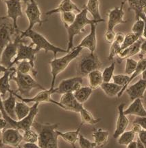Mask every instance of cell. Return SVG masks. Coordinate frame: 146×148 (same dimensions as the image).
I'll return each instance as SVG.
<instances>
[{"label":"cell","instance_id":"cell-4","mask_svg":"<svg viewBox=\"0 0 146 148\" xmlns=\"http://www.w3.org/2000/svg\"><path fill=\"white\" fill-rule=\"evenodd\" d=\"M19 34L21 38H29L31 39V44L40 50H45L46 53L48 52H52L54 54V58L56 57L58 53H67L68 52L67 50L52 44L43 35L33 29L29 30H25L23 31L19 30Z\"/></svg>","mask_w":146,"mask_h":148},{"label":"cell","instance_id":"cell-31","mask_svg":"<svg viewBox=\"0 0 146 148\" xmlns=\"http://www.w3.org/2000/svg\"><path fill=\"white\" fill-rule=\"evenodd\" d=\"M87 78L89 87L93 90L100 88L101 84L103 83L102 72L100 70H95L89 73L87 75Z\"/></svg>","mask_w":146,"mask_h":148},{"label":"cell","instance_id":"cell-40","mask_svg":"<svg viewBox=\"0 0 146 148\" xmlns=\"http://www.w3.org/2000/svg\"><path fill=\"white\" fill-rule=\"evenodd\" d=\"M139 38V36L133 33L132 32H131L130 33L127 34V35L124 37L123 42L121 44V50H122L125 49V48H128V47L131 46V45H132L134 43L136 42Z\"/></svg>","mask_w":146,"mask_h":148},{"label":"cell","instance_id":"cell-41","mask_svg":"<svg viewBox=\"0 0 146 148\" xmlns=\"http://www.w3.org/2000/svg\"><path fill=\"white\" fill-rule=\"evenodd\" d=\"M23 140L28 143H37L38 142V134L35 130L30 129L23 131L22 132Z\"/></svg>","mask_w":146,"mask_h":148},{"label":"cell","instance_id":"cell-2","mask_svg":"<svg viewBox=\"0 0 146 148\" xmlns=\"http://www.w3.org/2000/svg\"><path fill=\"white\" fill-rule=\"evenodd\" d=\"M88 10L84 8L81 10L78 14H77L75 17V21L73 23L69 26H66L67 32L68 35V43H67V50L68 52L73 48V39L74 37L77 35H80L81 32L84 31V28L86 26H90L92 23H99L104 22L105 20H95V19H90L88 18Z\"/></svg>","mask_w":146,"mask_h":148},{"label":"cell","instance_id":"cell-59","mask_svg":"<svg viewBox=\"0 0 146 148\" xmlns=\"http://www.w3.org/2000/svg\"><path fill=\"white\" fill-rule=\"evenodd\" d=\"M1 117H3V116H2V113H1V112L0 111V118H1Z\"/></svg>","mask_w":146,"mask_h":148},{"label":"cell","instance_id":"cell-28","mask_svg":"<svg viewBox=\"0 0 146 148\" xmlns=\"http://www.w3.org/2000/svg\"><path fill=\"white\" fill-rule=\"evenodd\" d=\"M15 98L16 97L12 92V90H10V91L9 92V96L8 98L2 100L3 106L5 112L8 116H10L14 120H16L15 114H14V108H15L16 104Z\"/></svg>","mask_w":146,"mask_h":148},{"label":"cell","instance_id":"cell-53","mask_svg":"<svg viewBox=\"0 0 146 148\" xmlns=\"http://www.w3.org/2000/svg\"><path fill=\"white\" fill-rule=\"evenodd\" d=\"M8 125V122L6 121V120L3 117L0 118V130H4L7 125Z\"/></svg>","mask_w":146,"mask_h":148},{"label":"cell","instance_id":"cell-33","mask_svg":"<svg viewBox=\"0 0 146 148\" xmlns=\"http://www.w3.org/2000/svg\"><path fill=\"white\" fill-rule=\"evenodd\" d=\"M85 8L88 12L93 16L95 20H102V17L100 10V1L99 0H88Z\"/></svg>","mask_w":146,"mask_h":148},{"label":"cell","instance_id":"cell-11","mask_svg":"<svg viewBox=\"0 0 146 148\" xmlns=\"http://www.w3.org/2000/svg\"><path fill=\"white\" fill-rule=\"evenodd\" d=\"M0 58L3 49L6 45L12 40V36L17 32L14 30L12 23H10L8 18L3 17L0 18Z\"/></svg>","mask_w":146,"mask_h":148},{"label":"cell","instance_id":"cell-21","mask_svg":"<svg viewBox=\"0 0 146 148\" xmlns=\"http://www.w3.org/2000/svg\"><path fill=\"white\" fill-rule=\"evenodd\" d=\"M145 40V38L140 37L136 42L134 43L132 45L130 46L125 49L121 50L120 55L117 57V59L119 62H122L124 59L127 58H130L133 56L138 55L140 52L141 46L142 43Z\"/></svg>","mask_w":146,"mask_h":148},{"label":"cell","instance_id":"cell-15","mask_svg":"<svg viewBox=\"0 0 146 148\" xmlns=\"http://www.w3.org/2000/svg\"><path fill=\"white\" fill-rule=\"evenodd\" d=\"M126 1L124 0L120 6H117L111 9L108 12L107 30H114V28L119 24L125 23L127 21L124 20V16L125 12L124 11V6Z\"/></svg>","mask_w":146,"mask_h":148},{"label":"cell","instance_id":"cell-42","mask_svg":"<svg viewBox=\"0 0 146 148\" xmlns=\"http://www.w3.org/2000/svg\"><path fill=\"white\" fill-rule=\"evenodd\" d=\"M115 69V63L112 62L109 66L104 68L103 72H102L103 82H110L111 81L112 77L114 75Z\"/></svg>","mask_w":146,"mask_h":148},{"label":"cell","instance_id":"cell-34","mask_svg":"<svg viewBox=\"0 0 146 148\" xmlns=\"http://www.w3.org/2000/svg\"><path fill=\"white\" fill-rule=\"evenodd\" d=\"M30 110V107L28 106V103L23 101H16L15 108H14L16 120L19 121L24 118L28 114Z\"/></svg>","mask_w":146,"mask_h":148},{"label":"cell","instance_id":"cell-57","mask_svg":"<svg viewBox=\"0 0 146 148\" xmlns=\"http://www.w3.org/2000/svg\"><path fill=\"white\" fill-rule=\"evenodd\" d=\"M145 74H146L145 70V71H143L141 74V79H145Z\"/></svg>","mask_w":146,"mask_h":148},{"label":"cell","instance_id":"cell-58","mask_svg":"<svg viewBox=\"0 0 146 148\" xmlns=\"http://www.w3.org/2000/svg\"><path fill=\"white\" fill-rule=\"evenodd\" d=\"M21 1H23V2H24L25 3H26L28 1V0H21Z\"/></svg>","mask_w":146,"mask_h":148},{"label":"cell","instance_id":"cell-9","mask_svg":"<svg viewBox=\"0 0 146 148\" xmlns=\"http://www.w3.org/2000/svg\"><path fill=\"white\" fill-rule=\"evenodd\" d=\"M12 92L13 93L14 97H17L19 99H20L21 101H23L26 103H50L54 104L56 106H58V107L61 108V105L60 103L56 101L55 100L52 99V95L54 93V88L50 89H45L42 90L39 93H37L35 97L32 98H26L21 95H17L14 90H12Z\"/></svg>","mask_w":146,"mask_h":148},{"label":"cell","instance_id":"cell-1","mask_svg":"<svg viewBox=\"0 0 146 148\" xmlns=\"http://www.w3.org/2000/svg\"><path fill=\"white\" fill-rule=\"evenodd\" d=\"M59 123H42L34 121L32 127L38 134L37 144L40 148L58 147V135L57 128Z\"/></svg>","mask_w":146,"mask_h":148},{"label":"cell","instance_id":"cell-18","mask_svg":"<svg viewBox=\"0 0 146 148\" xmlns=\"http://www.w3.org/2000/svg\"><path fill=\"white\" fill-rule=\"evenodd\" d=\"M125 107V103H122L119 105L117 108L118 110V116L117 119L116 125H115V130L113 133V137L114 138H117L122 133H123L127 129L128 126L130 123L129 119L127 118L126 114H124V110Z\"/></svg>","mask_w":146,"mask_h":148},{"label":"cell","instance_id":"cell-49","mask_svg":"<svg viewBox=\"0 0 146 148\" xmlns=\"http://www.w3.org/2000/svg\"><path fill=\"white\" fill-rule=\"evenodd\" d=\"M132 123L139 125L143 129L146 130V116H138L135 117Z\"/></svg>","mask_w":146,"mask_h":148},{"label":"cell","instance_id":"cell-16","mask_svg":"<svg viewBox=\"0 0 146 148\" xmlns=\"http://www.w3.org/2000/svg\"><path fill=\"white\" fill-rule=\"evenodd\" d=\"M39 106L38 103H34V105L30 107V110L28 114L24 118L19 121H17L16 129L20 130L21 132L32 127V124L35 121L36 116L39 113Z\"/></svg>","mask_w":146,"mask_h":148},{"label":"cell","instance_id":"cell-54","mask_svg":"<svg viewBox=\"0 0 146 148\" xmlns=\"http://www.w3.org/2000/svg\"><path fill=\"white\" fill-rule=\"evenodd\" d=\"M136 142V148H146L145 146L143 145V143L141 141L140 139L139 138H137Z\"/></svg>","mask_w":146,"mask_h":148},{"label":"cell","instance_id":"cell-60","mask_svg":"<svg viewBox=\"0 0 146 148\" xmlns=\"http://www.w3.org/2000/svg\"><path fill=\"white\" fill-rule=\"evenodd\" d=\"M2 1H6V0H2Z\"/></svg>","mask_w":146,"mask_h":148},{"label":"cell","instance_id":"cell-39","mask_svg":"<svg viewBox=\"0 0 146 148\" xmlns=\"http://www.w3.org/2000/svg\"><path fill=\"white\" fill-rule=\"evenodd\" d=\"M146 70V58H143V59H139V61H138L137 63V66H136V69L132 75H130L129 78V82L128 84L130 85L131 82H132L133 79L134 78H136V77H138L139 75H141L143 71H145Z\"/></svg>","mask_w":146,"mask_h":148},{"label":"cell","instance_id":"cell-20","mask_svg":"<svg viewBox=\"0 0 146 148\" xmlns=\"http://www.w3.org/2000/svg\"><path fill=\"white\" fill-rule=\"evenodd\" d=\"M146 88V80L140 79L138 82L131 86H128L126 89V92L128 94L131 101L135 99H141L144 97Z\"/></svg>","mask_w":146,"mask_h":148},{"label":"cell","instance_id":"cell-47","mask_svg":"<svg viewBox=\"0 0 146 148\" xmlns=\"http://www.w3.org/2000/svg\"><path fill=\"white\" fill-rule=\"evenodd\" d=\"M2 98H1V95H0V111L2 113L3 118H4L6 120V121L8 122V125L10 126V127H14L16 128V123H17V120H14L10 118V116H8L6 113V112L4 110V108H3V103H2Z\"/></svg>","mask_w":146,"mask_h":148},{"label":"cell","instance_id":"cell-38","mask_svg":"<svg viewBox=\"0 0 146 148\" xmlns=\"http://www.w3.org/2000/svg\"><path fill=\"white\" fill-rule=\"evenodd\" d=\"M145 21H144L141 19H139L138 20H136L135 23L133 24L131 32L139 35L140 37L145 38Z\"/></svg>","mask_w":146,"mask_h":148},{"label":"cell","instance_id":"cell-13","mask_svg":"<svg viewBox=\"0 0 146 148\" xmlns=\"http://www.w3.org/2000/svg\"><path fill=\"white\" fill-rule=\"evenodd\" d=\"M6 5L7 15L8 19H11L14 30L17 34L19 33V30L17 26L18 18L22 17V6L21 0H6L3 1Z\"/></svg>","mask_w":146,"mask_h":148},{"label":"cell","instance_id":"cell-55","mask_svg":"<svg viewBox=\"0 0 146 148\" xmlns=\"http://www.w3.org/2000/svg\"><path fill=\"white\" fill-rule=\"evenodd\" d=\"M126 147L128 148H136V142L133 140L132 141H131L129 144H128V145H126Z\"/></svg>","mask_w":146,"mask_h":148},{"label":"cell","instance_id":"cell-22","mask_svg":"<svg viewBox=\"0 0 146 148\" xmlns=\"http://www.w3.org/2000/svg\"><path fill=\"white\" fill-rule=\"evenodd\" d=\"M129 4L128 10L135 12L136 20L141 19L145 21L146 17V0H125Z\"/></svg>","mask_w":146,"mask_h":148},{"label":"cell","instance_id":"cell-37","mask_svg":"<svg viewBox=\"0 0 146 148\" xmlns=\"http://www.w3.org/2000/svg\"><path fill=\"white\" fill-rule=\"evenodd\" d=\"M135 136H136V134L132 130L124 131L117 138V143L121 145L126 146L128 144H129L134 139Z\"/></svg>","mask_w":146,"mask_h":148},{"label":"cell","instance_id":"cell-26","mask_svg":"<svg viewBox=\"0 0 146 148\" xmlns=\"http://www.w3.org/2000/svg\"><path fill=\"white\" fill-rule=\"evenodd\" d=\"M82 125H83L80 123L79 127L75 130L73 131H68L65 132H62L58 130H56V132L58 136H60L65 141L70 144L73 147H75V143L78 139L79 134L80 133V130Z\"/></svg>","mask_w":146,"mask_h":148},{"label":"cell","instance_id":"cell-24","mask_svg":"<svg viewBox=\"0 0 146 148\" xmlns=\"http://www.w3.org/2000/svg\"><path fill=\"white\" fill-rule=\"evenodd\" d=\"M124 114L132 115V116H146V110L144 107L141 99H135L129 105V106L124 110Z\"/></svg>","mask_w":146,"mask_h":148},{"label":"cell","instance_id":"cell-29","mask_svg":"<svg viewBox=\"0 0 146 148\" xmlns=\"http://www.w3.org/2000/svg\"><path fill=\"white\" fill-rule=\"evenodd\" d=\"M93 93V89L91 88L81 86L80 88L73 92V95L75 99L80 103L84 104L86 101L89 100Z\"/></svg>","mask_w":146,"mask_h":148},{"label":"cell","instance_id":"cell-19","mask_svg":"<svg viewBox=\"0 0 146 148\" xmlns=\"http://www.w3.org/2000/svg\"><path fill=\"white\" fill-rule=\"evenodd\" d=\"M97 23H92L90 25V32L88 35L81 41L77 46L82 48H87L90 52H94L97 47L96 27Z\"/></svg>","mask_w":146,"mask_h":148},{"label":"cell","instance_id":"cell-7","mask_svg":"<svg viewBox=\"0 0 146 148\" xmlns=\"http://www.w3.org/2000/svg\"><path fill=\"white\" fill-rule=\"evenodd\" d=\"M24 40L19 43L17 48V52L15 57L12 61L10 67L14 66L18 61L21 60H28L33 66H35V60L37 53L40 51L37 47H33V45H26Z\"/></svg>","mask_w":146,"mask_h":148},{"label":"cell","instance_id":"cell-50","mask_svg":"<svg viewBox=\"0 0 146 148\" xmlns=\"http://www.w3.org/2000/svg\"><path fill=\"white\" fill-rule=\"evenodd\" d=\"M138 138H139L141 141L143 143V144L146 147V130L142 129L139 132L137 133Z\"/></svg>","mask_w":146,"mask_h":148},{"label":"cell","instance_id":"cell-56","mask_svg":"<svg viewBox=\"0 0 146 148\" xmlns=\"http://www.w3.org/2000/svg\"><path fill=\"white\" fill-rule=\"evenodd\" d=\"M8 68H7V67L3 66V65H1L0 64V74L1 73H3L4 72H6L7 70H8Z\"/></svg>","mask_w":146,"mask_h":148},{"label":"cell","instance_id":"cell-12","mask_svg":"<svg viewBox=\"0 0 146 148\" xmlns=\"http://www.w3.org/2000/svg\"><path fill=\"white\" fill-rule=\"evenodd\" d=\"M23 141L22 132L14 127L5 128L2 130L1 143L2 145L18 147Z\"/></svg>","mask_w":146,"mask_h":148},{"label":"cell","instance_id":"cell-5","mask_svg":"<svg viewBox=\"0 0 146 148\" xmlns=\"http://www.w3.org/2000/svg\"><path fill=\"white\" fill-rule=\"evenodd\" d=\"M10 81H14L17 84V90L14 91L16 92H20L21 96L29 95L30 92L34 89H41V90L45 89L31 75L29 74L20 73L19 72H17V70L10 75Z\"/></svg>","mask_w":146,"mask_h":148},{"label":"cell","instance_id":"cell-3","mask_svg":"<svg viewBox=\"0 0 146 148\" xmlns=\"http://www.w3.org/2000/svg\"><path fill=\"white\" fill-rule=\"evenodd\" d=\"M82 49L83 48L77 46L73 47L71 50H70L67 53V55L63 56V57H59V58L56 57V58L49 61V64H50V68H51L52 75L51 88H53L54 86L56 79L58 76L67 68L72 61L74 60L80 55Z\"/></svg>","mask_w":146,"mask_h":148},{"label":"cell","instance_id":"cell-30","mask_svg":"<svg viewBox=\"0 0 146 148\" xmlns=\"http://www.w3.org/2000/svg\"><path fill=\"white\" fill-rule=\"evenodd\" d=\"M101 89L109 97H117L118 94L122 90V86L112 82H103L100 86Z\"/></svg>","mask_w":146,"mask_h":148},{"label":"cell","instance_id":"cell-44","mask_svg":"<svg viewBox=\"0 0 146 148\" xmlns=\"http://www.w3.org/2000/svg\"><path fill=\"white\" fill-rule=\"evenodd\" d=\"M121 44L117 41H114L111 44V48H110V52L108 59L110 61L113 60L115 58H117L118 55H120L121 52Z\"/></svg>","mask_w":146,"mask_h":148},{"label":"cell","instance_id":"cell-52","mask_svg":"<svg viewBox=\"0 0 146 148\" xmlns=\"http://www.w3.org/2000/svg\"><path fill=\"white\" fill-rule=\"evenodd\" d=\"M142 129H143V128L141 127L139 125H138V124L135 123H132V130H131L134 132L135 134L139 133Z\"/></svg>","mask_w":146,"mask_h":148},{"label":"cell","instance_id":"cell-35","mask_svg":"<svg viewBox=\"0 0 146 148\" xmlns=\"http://www.w3.org/2000/svg\"><path fill=\"white\" fill-rule=\"evenodd\" d=\"M129 78L130 76L126 75V74H124V75H122V74L121 75H113V77H112L113 83L119 85V86H122V90H121V91L119 92L117 95L118 97L122 96L126 89L129 86Z\"/></svg>","mask_w":146,"mask_h":148},{"label":"cell","instance_id":"cell-43","mask_svg":"<svg viewBox=\"0 0 146 148\" xmlns=\"http://www.w3.org/2000/svg\"><path fill=\"white\" fill-rule=\"evenodd\" d=\"M76 15L74 12H65L60 13V18L65 27L69 26L75 21Z\"/></svg>","mask_w":146,"mask_h":148},{"label":"cell","instance_id":"cell-45","mask_svg":"<svg viewBox=\"0 0 146 148\" xmlns=\"http://www.w3.org/2000/svg\"><path fill=\"white\" fill-rule=\"evenodd\" d=\"M126 67H125V74L127 75H130L133 73L136 69L137 66L138 61H135L134 59L130 58H127L126 59Z\"/></svg>","mask_w":146,"mask_h":148},{"label":"cell","instance_id":"cell-14","mask_svg":"<svg viewBox=\"0 0 146 148\" xmlns=\"http://www.w3.org/2000/svg\"><path fill=\"white\" fill-rule=\"evenodd\" d=\"M82 83H83V79L80 76L64 79L61 81L57 88H54V93L59 95L73 93L82 86Z\"/></svg>","mask_w":146,"mask_h":148},{"label":"cell","instance_id":"cell-10","mask_svg":"<svg viewBox=\"0 0 146 148\" xmlns=\"http://www.w3.org/2000/svg\"><path fill=\"white\" fill-rule=\"evenodd\" d=\"M23 39L24 38L20 37V34H17L15 38L6 45L1 55L0 64L7 68H10L13 59L17 55L18 46L19 43L23 41Z\"/></svg>","mask_w":146,"mask_h":148},{"label":"cell","instance_id":"cell-27","mask_svg":"<svg viewBox=\"0 0 146 148\" xmlns=\"http://www.w3.org/2000/svg\"><path fill=\"white\" fill-rule=\"evenodd\" d=\"M92 136L94 138V143L96 145V147H103L108 143L109 140V133L108 131L99 128H94L93 130Z\"/></svg>","mask_w":146,"mask_h":148},{"label":"cell","instance_id":"cell-32","mask_svg":"<svg viewBox=\"0 0 146 148\" xmlns=\"http://www.w3.org/2000/svg\"><path fill=\"white\" fill-rule=\"evenodd\" d=\"M15 65L16 70H17V72H19L20 73L29 74V75L32 73L35 77L37 75L38 72L35 69V66H32L31 63L28 60L19 61Z\"/></svg>","mask_w":146,"mask_h":148},{"label":"cell","instance_id":"cell-17","mask_svg":"<svg viewBox=\"0 0 146 148\" xmlns=\"http://www.w3.org/2000/svg\"><path fill=\"white\" fill-rule=\"evenodd\" d=\"M61 108L67 111L79 113L84 108L83 104L79 103L73 96V93L63 94L59 101Z\"/></svg>","mask_w":146,"mask_h":148},{"label":"cell","instance_id":"cell-36","mask_svg":"<svg viewBox=\"0 0 146 148\" xmlns=\"http://www.w3.org/2000/svg\"><path fill=\"white\" fill-rule=\"evenodd\" d=\"M79 114H80L81 118V124H82V125L86 124V125H93L100 122L101 120L100 118L95 119L92 115V114L89 111H88L86 108H84V107L81 110Z\"/></svg>","mask_w":146,"mask_h":148},{"label":"cell","instance_id":"cell-6","mask_svg":"<svg viewBox=\"0 0 146 148\" xmlns=\"http://www.w3.org/2000/svg\"><path fill=\"white\" fill-rule=\"evenodd\" d=\"M102 62L94 52L85 53L81 56L77 64V73L80 77H86L93 70H100Z\"/></svg>","mask_w":146,"mask_h":148},{"label":"cell","instance_id":"cell-48","mask_svg":"<svg viewBox=\"0 0 146 148\" xmlns=\"http://www.w3.org/2000/svg\"><path fill=\"white\" fill-rule=\"evenodd\" d=\"M115 35H116V33H115L114 30H106L104 37H105L106 41L108 43L112 44L115 41Z\"/></svg>","mask_w":146,"mask_h":148},{"label":"cell","instance_id":"cell-46","mask_svg":"<svg viewBox=\"0 0 146 148\" xmlns=\"http://www.w3.org/2000/svg\"><path fill=\"white\" fill-rule=\"evenodd\" d=\"M78 143L79 145H80V147L81 148H94L96 147V145H95V143L94 141L92 142L91 140L86 138V137H84L83 135H82L80 133L78 136Z\"/></svg>","mask_w":146,"mask_h":148},{"label":"cell","instance_id":"cell-25","mask_svg":"<svg viewBox=\"0 0 146 148\" xmlns=\"http://www.w3.org/2000/svg\"><path fill=\"white\" fill-rule=\"evenodd\" d=\"M16 70L15 67L12 66L8 68L6 72L3 73V75L0 77V95L2 99H4V97L7 93H9L10 91V75Z\"/></svg>","mask_w":146,"mask_h":148},{"label":"cell","instance_id":"cell-51","mask_svg":"<svg viewBox=\"0 0 146 148\" xmlns=\"http://www.w3.org/2000/svg\"><path fill=\"white\" fill-rule=\"evenodd\" d=\"M21 147L23 148H39V145L37 143H28L26 142V143L23 144L21 146Z\"/></svg>","mask_w":146,"mask_h":148},{"label":"cell","instance_id":"cell-23","mask_svg":"<svg viewBox=\"0 0 146 148\" xmlns=\"http://www.w3.org/2000/svg\"><path fill=\"white\" fill-rule=\"evenodd\" d=\"M81 9L78 8L71 0H62L56 8L48 11L45 13L46 15H52L54 14L62 13L65 12H80Z\"/></svg>","mask_w":146,"mask_h":148},{"label":"cell","instance_id":"cell-8","mask_svg":"<svg viewBox=\"0 0 146 148\" xmlns=\"http://www.w3.org/2000/svg\"><path fill=\"white\" fill-rule=\"evenodd\" d=\"M26 4V8L25 10V14L29 21V26L26 30L33 29L36 25L42 26L46 20H43L41 19L42 12L37 1L35 0H28Z\"/></svg>","mask_w":146,"mask_h":148}]
</instances>
